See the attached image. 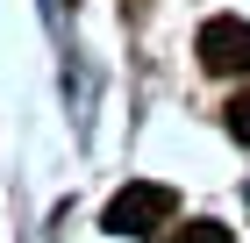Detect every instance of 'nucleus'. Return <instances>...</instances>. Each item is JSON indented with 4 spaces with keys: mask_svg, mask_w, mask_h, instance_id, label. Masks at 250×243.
Segmentation results:
<instances>
[{
    "mask_svg": "<svg viewBox=\"0 0 250 243\" xmlns=\"http://www.w3.org/2000/svg\"><path fill=\"white\" fill-rule=\"evenodd\" d=\"M222 114H229V136H236V143H250V86H243V93H236Z\"/></svg>",
    "mask_w": 250,
    "mask_h": 243,
    "instance_id": "obj_4",
    "label": "nucleus"
},
{
    "mask_svg": "<svg viewBox=\"0 0 250 243\" xmlns=\"http://www.w3.org/2000/svg\"><path fill=\"white\" fill-rule=\"evenodd\" d=\"M200 65H208L214 79H243L250 72V22L243 15H214V22H200Z\"/></svg>",
    "mask_w": 250,
    "mask_h": 243,
    "instance_id": "obj_2",
    "label": "nucleus"
},
{
    "mask_svg": "<svg viewBox=\"0 0 250 243\" xmlns=\"http://www.w3.org/2000/svg\"><path fill=\"white\" fill-rule=\"evenodd\" d=\"M165 243H236V236H229L222 222H186V229H172Z\"/></svg>",
    "mask_w": 250,
    "mask_h": 243,
    "instance_id": "obj_3",
    "label": "nucleus"
},
{
    "mask_svg": "<svg viewBox=\"0 0 250 243\" xmlns=\"http://www.w3.org/2000/svg\"><path fill=\"white\" fill-rule=\"evenodd\" d=\"M172 222H179V193L157 186V179H129L107 200V215H100L107 236H157V229H172Z\"/></svg>",
    "mask_w": 250,
    "mask_h": 243,
    "instance_id": "obj_1",
    "label": "nucleus"
}]
</instances>
